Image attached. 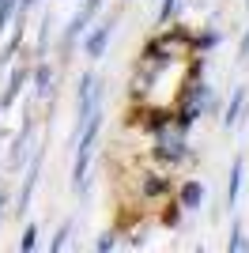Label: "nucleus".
Instances as JSON below:
<instances>
[{"mask_svg":"<svg viewBox=\"0 0 249 253\" xmlns=\"http://www.w3.org/2000/svg\"><path fill=\"white\" fill-rule=\"evenodd\" d=\"M106 34H110V23H106V27H98V31L91 34V42H87V53H102V49H106Z\"/></svg>","mask_w":249,"mask_h":253,"instance_id":"obj_1","label":"nucleus"},{"mask_svg":"<svg viewBox=\"0 0 249 253\" xmlns=\"http://www.w3.org/2000/svg\"><path fill=\"white\" fill-rule=\"evenodd\" d=\"M181 193H185V204H189V208H193V204H200V185H185Z\"/></svg>","mask_w":249,"mask_h":253,"instance_id":"obj_2","label":"nucleus"}]
</instances>
